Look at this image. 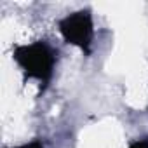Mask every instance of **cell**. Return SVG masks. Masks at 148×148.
Here are the masks:
<instances>
[{
	"instance_id": "obj_1",
	"label": "cell",
	"mask_w": 148,
	"mask_h": 148,
	"mask_svg": "<svg viewBox=\"0 0 148 148\" xmlns=\"http://www.w3.org/2000/svg\"><path fill=\"white\" fill-rule=\"evenodd\" d=\"M77 21H79V26H77V28H82V25H84V19H82V18H77ZM64 32L68 33V38H70V35H71V37L75 35V32H73V30H64Z\"/></svg>"
}]
</instances>
